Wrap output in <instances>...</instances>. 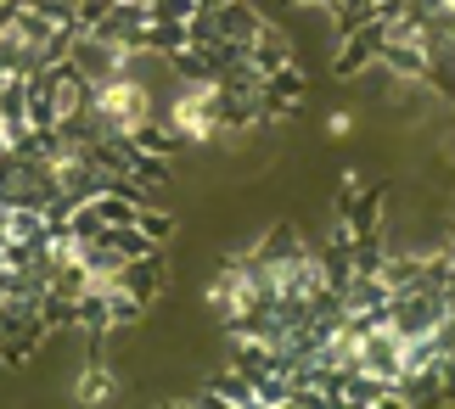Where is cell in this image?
Listing matches in <instances>:
<instances>
[{
  "label": "cell",
  "instance_id": "cell-1",
  "mask_svg": "<svg viewBox=\"0 0 455 409\" xmlns=\"http://www.w3.org/2000/svg\"><path fill=\"white\" fill-rule=\"evenodd\" d=\"M203 303H208V314H214L225 331H242L259 309H265V292H259V270H253L248 247H236V253L225 258L214 275H208Z\"/></svg>",
  "mask_w": 455,
  "mask_h": 409
},
{
  "label": "cell",
  "instance_id": "cell-2",
  "mask_svg": "<svg viewBox=\"0 0 455 409\" xmlns=\"http://www.w3.org/2000/svg\"><path fill=\"white\" fill-rule=\"evenodd\" d=\"M74 398H79V404H113V398H118V376H113V370L101 365V359H91V365L79 370Z\"/></svg>",
  "mask_w": 455,
  "mask_h": 409
},
{
  "label": "cell",
  "instance_id": "cell-3",
  "mask_svg": "<svg viewBox=\"0 0 455 409\" xmlns=\"http://www.w3.org/2000/svg\"><path fill=\"white\" fill-rule=\"evenodd\" d=\"M326 135L331 140H348V135H355V113H331L326 118Z\"/></svg>",
  "mask_w": 455,
  "mask_h": 409
}]
</instances>
